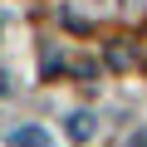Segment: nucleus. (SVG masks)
Instances as JSON below:
<instances>
[{
	"instance_id": "nucleus-1",
	"label": "nucleus",
	"mask_w": 147,
	"mask_h": 147,
	"mask_svg": "<svg viewBox=\"0 0 147 147\" xmlns=\"http://www.w3.org/2000/svg\"><path fill=\"white\" fill-rule=\"evenodd\" d=\"M10 147H54L44 127H15L10 132Z\"/></svg>"
},
{
	"instance_id": "nucleus-2",
	"label": "nucleus",
	"mask_w": 147,
	"mask_h": 147,
	"mask_svg": "<svg viewBox=\"0 0 147 147\" xmlns=\"http://www.w3.org/2000/svg\"><path fill=\"white\" fill-rule=\"evenodd\" d=\"M69 137H74V142H88V137H93V118H88V113H69Z\"/></svg>"
},
{
	"instance_id": "nucleus-3",
	"label": "nucleus",
	"mask_w": 147,
	"mask_h": 147,
	"mask_svg": "<svg viewBox=\"0 0 147 147\" xmlns=\"http://www.w3.org/2000/svg\"><path fill=\"white\" fill-rule=\"evenodd\" d=\"M108 64H113V69H127V64H132V54H127V49H118V44H113V49H108Z\"/></svg>"
},
{
	"instance_id": "nucleus-4",
	"label": "nucleus",
	"mask_w": 147,
	"mask_h": 147,
	"mask_svg": "<svg viewBox=\"0 0 147 147\" xmlns=\"http://www.w3.org/2000/svg\"><path fill=\"white\" fill-rule=\"evenodd\" d=\"M10 93V79H5V69H0V98H5Z\"/></svg>"
},
{
	"instance_id": "nucleus-5",
	"label": "nucleus",
	"mask_w": 147,
	"mask_h": 147,
	"mask_svg": "<svg viewBox=\"0 0 147 147\" xmlns=\"http://www.w3.org/2000/svg\"><path fill=\"white\" fill-rule=\"evenodd\" d=\"M132 147H147V132H137V137H132Z\"/></svg>"
},
{
	"instance_id": "nucleus-6",
	"label": "nucleus",
	"mask_w": 147,
	"mask_h": 147,
	"mask_svg": "<svg viewBox=\"0 0 147 147\" xmlns=\"http://www.w3.org/2000/svg\"><path fill=\"white\" fill-rule=\"evenodd\" d=\"M0 34H5V20H0Z\"/></svg>"
}]
</instances>
